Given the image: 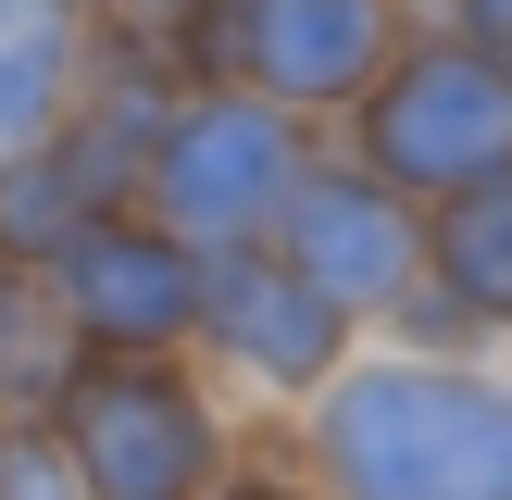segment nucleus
Segmentation results:
<instances>
[{"label": "nucleus", "instance_id": "nucleus-14", "mask_svg": "<svg viewBox=\"0 0 512 500\" xmlns=\"http://www.w3.org/2000/svg\"><path fill=\"white\" fill-rule=\"evenodd\" d=\"M450 38H463V50H488V63L512 75V0H450Z\"/></svg>", "mask_w": 512, "mask_h": 500}, {"label": "nucleus", "instance_id": "nucleus-9", "mask_svg": "<svg viewBox=\"0 0 512 500\" xmlns=\"http://www.w3.org/2000/svg\"><path fill=\"white\" fill-rule=\"evenodd\" d=\"M100 88V13L88 0H0V163L63 138V113Z\"/></svg>", "mask_w": 512, "mask_h": 500}, {"label": "nucleus", "instance_id": "nucleus-8", "mask_svg": "<svg viewBox=\"0 0 512 500\" xmlns=\"http://www.w3.org/2000/svg\"><path fill=\"white\" fill-rule=\"evenodd\" d=\"M263 250L288 275H313L350 325H388L400 300L425 288V213L388 188V175H363L350 150H313V175H300L288 213L263 225Z\"/></svg>", "mask_w": 512, "mask_h": 500}, {"label": "nucleus", "instance_id": "nucleus-10", "mask_svg": "<svg viewBox=\"0 0 512 500\" xmlns=\"http://www.w3.org/2000/svg\"><path fill=\"white\" fill-rule=\"evenodd\" d=\"M425 275H438L488 338H512V175H488V188H463V200L425 213Z\"/></svg>", "mask_w": 512, "mask_h": 500}, {"label": "nucleus", "instance_id": "nucleus-5", "mask_svg": "<svg viewBox=\"0 0 512 500\" xmlns=\"http://www.w3.org/2000/svg\"><path fill=\"white\" fill-rule=\"evenodd\" d=\"M400 38H413L400 0H200L175 75L188 88H250L275 113H300V125H338L388 75Z\"/></svg>", "mask_w": 512, "mask_h": 500}, {"label": "nucleus", "instance_id": "nucleus-11", "mask_svg": "<svg viewBox=\"0 0 512 500\" xmlns=\"http://www.w3.org/2000/svg\"><path fill=\"white\" fill-rule=\"evenodd\" d=\"M63 375H75V338H63V313H50V288L0 263V425H13V413H50Z\"/></svg>", "mask_w": 512, "mask_h": 500}, {"label": "nucleus", "instance_id": "nucleus-13", "mask_svg": "<svg viewBox=\"0 0 512 500\" xmlns=\"http://www.w3.org/2000/svg\"><path fill=\"white\" fill-rule=\"evenodd\" d=\"M213 500H325V488H313V475H300V463H275V450H238Z\"/></svg>", "mask_w": 512, "mask_h": 500}, {"label": "nucleus", "instance_id": "nucleus-1", "mask_svg": "<svg viewBox=\"0 0 512 500\" xmlns=\"http://www.w3.org/2000/svg\"><path fill=\"white\" fill-rule=\"evenodd\" d=\"M288 463L325 500H512V375L363 350L300 413Z\"/></svg>", "mask_w": 512, "mask_h": 500}, {"label": "nucleus", "instance_id": "nucleus-3", "mask_svg": "<svg viewBox=\"0 0 512 500\" xmlns=\"http://www.w3.org/2000/svg\"><path fill=\"white\" fill-rule=\"evenodd\" d=\"M338 125H350V163L388 175L413 213H438V200L512 175V75L488 63V50H463L450 25L438 38H400L388 75H375Z\"/></svg>", "mask_w": 512, "mask_h": 500}, {"label": "nucleus", "instance_id": "nucleus-2", "mask_svg": "<svg viewBox=\"0 0 512 500\" xmlns=\"http://www.w3.org/2000/svg\"><path fill=\"white\" fill-rule=\"evenodd\" d=\"M50 438H63L75 488L88 500H213L238 463V425L225 388L188 350H138V363H75L50 400Z\"/></svg>", "mask_w": 512, "mask_h": 500}, {"label": "nucleus", "instance_id": "nucleus-6", "mask_svg": "<svg viewBox=\"0 0 512 500\" xmlns=\"http://www.w3.org/2000/svg\"><path fill=\"white\" fill-rule=\"evenodd\" d=\"M188 363L213 375V388L300 400V413H313V400L363 363V325H350L313 275H288L263 238H250V250H213V288H200V350H188Z\"/></svg>", "mask_w": 512, "mask_h": 500}, {"label": "nucleus", "instance_id": "nucleus-12", "mask_svg": "<svg viewBox=\"0 0 512 500\" xmlns=\"http://www.w3.org/2000/svg\"><path fill=\"white\" fill-rule=\"evenodd\" d=\"M0 500H88L63 463V438H50V413H13L0 425Z\"/></svg>", "mask_w": 512, "mask_h": 500}, {"label": "nucleus", "instance_id": "nucleus-7", "mask_svg": "<svg viewBox=\"0 0 512 500\" xmlns=\"http://www.w3.org/2000/svg\"><path fill=\"white\" fill-rule=\"evenodd\" d=\"M50 313H63L75 363H138V350H200V288H213V250H188L175 225H150L138 200L100 213L63 263L38 275Z\"/></svg>", "mask_w": 512, "mask_h": 500}, {"label": "nucleus", "instance_id": "nucleus-4", "mask_svg": "<svg viewBox=\"0 0 512 500\" xmlns=\"http://www.w3.org/2000/svg\"><path fill=\"white\" fill-rule=\"evenodd\" d=\"M313 150H325V125L275 113L250 88H175L163 138H150V175H138V213L175 225L188 250H250L288 213V188L313 175Z\"/></svg>", "mask_w": 512, "mask_h": 500}]
</instances>
